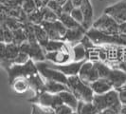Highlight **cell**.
<instances>
[{"label": "cell", "instance_id": "cell-4", "mask_svg": "<svg viewBox=\"0 0 126 114\" xmlns=\"http://www.w3.org/2000/svg\"><path fill=\"white\" fill-rule=\"evenodd\" d=\"M92 27L108 35L120 34V30H119L120 24H118L111 16H109L106 13H103L100 18L97 19L93 23Z\"/></svg>", "mask_w": 126, "mask_h": 114}, {"label": "cell", "instance_id": "cell-14", "mask_svg": "<svg viewBox=\"0 0 126 114\" xmlns=\"http://www.w3.org/2000/svg\"><path fill=\"white\" fill-rule=\"evenodd\" d=\"M90 87L95 95L104 94V93H107L110 90L114 89L111 83L109 82L107 79H104V78H99L98 80L92 83L90 85Z\"/></svg>", "mask_w": 126, "mask_h": 114}, {"label": "cell", "instance_id": "cell-1", "mask_svg": "<svg viewBox=\"0 0 126 114\" xmlns=\"http://www.w3.org/2000/svg\"><path fill=\"white\" fill-rule=\"evenodd\" d=\"M92 102L100 112L105 109H111L118 114L120 113L121 107H122L119 91L115 89L104 94L95 95Z\"/></svg>", "mask_w": 126, "mask_h": 114}, {"label": "cell", "instance_id": "cell-16", "mask_svg": "<svg viewBox=\"0 0 126 114\" xmlns=\"http://www.w3.org/2000/svg\"><path fill=\"white\" fill-rule=\"evenodd\" d=\"M13 91L17 94H23L31 89V85L28 77H17L11 83Z\"/></svg>", "mask_w": 126, "mask_h": 114}, {"label": "cell", "instance_id": "cell-36", "mask_svg": "<svg viewBox=\"0 0 126 114\" xmlns=\"http://www.w3.org/2000/svg\"><path fill=\"white\" fill-rule=\"evenodd\" d=\"M75 110L72 108H70L69 106L65 105V104H62L60 106H58L55 108V112L56 114H71L73 113Z\"/></svg>", "mask_w": 126, "mask_h": 114}, {"label": "cell", "instance_id": "cell-44", "mask_svg": "<svg viewBox=\"0 0 126 114\" xmlns=\"http://www.w3.org/2000/svg\"><path fill=\"white\" fill-rule=\"evenodd\" d=\"M56 1L60 4V5H61V6H63V5H64L68 0H56Z\"/></svg>", "mask_w": 126, "mask_h": 114}, {"label": "cell", "instance_id": "cell-13", "mask_svg": "<svg viewBox=\"0 0 126 114\" xmlns=\"http://www.w3.org/2000/svg\"><path fill=\"white\" fill-rule=\"evenodd\" d=\"M83 15H84V21L82 27L85 31H87L89 28H91V26L93 25L92 20H93V16H94V13H93V7L90 2V0H82V3L81 7Z\"/></svg>", "mask_w": 126, "mask_h": 114}, {"label": "cell", "instance_id": "cell-24", "mask_svg": "<svg viewBox=\"0 0 126 114\" xmlns=\"http://www.w3.org/2000/svg\"><path fill=\"white\" fill-rule=\"evenodd\" d=\"M59 20H60L63 25L67 28V30H69V29H76V28H81V27H82L81 24H79L76 20L73 19V17L70 15L69 13H63L60 16H59Z\"/></svg>", "mask_w": 126, "mask_h": 114}, {"label": "cell", "instance_id": "cell-20", "mask_svg": "<svg viewBox=\"0 0 126 114\" xmlns=\"http://www.w3.org/2000/svg\"><path fill=\"white\" fill-rule=\"evenodd\" d=\"M78 114H98L100 113V111L98 110V108H96L93 102H82L79 101V105L76 110Z\"/></svg>", "mask_w": 126, "mask_h": 114}, {"label": "cell", "instance_id": "cell-19", "mask_svg": "<svg viewBox=\"0 0 126 114\" xmlns=\"http://www.w3.org/2000/svg\"><path fill=\"white\" fill-rule=\"evenodd\" d=\"M45 81H46V91L50 92L52 94H59L62 91L69 90L67 85L65 84L55 82V81H49V80H45Z\"/></svg>", "mask_w": 126, "mask_h": 114}, {"label": "cell", "instance_id": "cell-2", "mask_svg": "<svg viewBox=\"0 0 126 114\" xmlns=\"http://www.w3.org/2000/svg\"><path fill=\"white\" fill-rule=\"evenodd\" d=\"M66 85L70 91L78 98L79 101L87 102V103L93 101L95 94L91 87L82 82L79 75L69 76Z\"/></svg>", "mask_w": 126, "mask_h": 114}, {"label": "cell", "instance_id": "cell-27", "mask_svg": "<svg viewBox=\"0 0 126 114\" xmlns=\"http://www.w3.org/2000/svg\"><path fill=\"white\" fill-rule=\"evenodd\" d=\"M28 19L31 21V23L33 25H41L44 21V15L42 10H36L35 12L28 15Z\"/></svg>", "mask_w": 126, "mask_h": 114}, {"label": "cell", "instance_id": "cell-25", "mask_svg": "<svg viewBox=\"0 0 126 114\" xmlns=\"http://www.w3.org/2000/svg\"><path fill=\"white\" fill-rule=\"evenodd\" d=\"M20 52V48L18 45L14 44V43H10L7 44V52H6V58L4 60L10 61L12 64H13L14 59L17 57V55ZM2 60V61H4Z\"/></svg>", "mask_w": 126, "mask_h": 114}, {"label": "cell", "instance_id": "cell-9", "mask_svg": "<svg viewBox=\"0 0 126 114\" xmlns=\"http://www.w3.org/2000/svg\"><path fill=\"white\" fill-rule=\"evenodd\" d=\"M85 61H82V62H71V63L67 64H63V65H57V64L50 63L48 61H45V64L47 67L50 68V69H54L57 70L61 72H63L64 75H66L67 77L73 75H78L79 71L82 68V64Z\"/></svg>", "mask_w": 126, "mask_h": 114}, {"label": "cell", "instance_id": "cell-3", "mask_svg": "<svg viewBox=\"0 0 126 114\" xmlns=\"http://www.w3.org/2000/svg\"><path fill=\"white\" fill-rule=\"evenodd\" d=\"M8 74H9V80L10 84L17 77H30L38 73V69L36 63L32 59H30V61L25 65H17L13 64L12 67L8 69Z\"/></svg>", "mask_w": 126, "mask_h": 114}, {"label": "cell", "instance_id": "cell-10", "mask_svg": "<svg viewBox=\"0 0 126 114\" xmlns=\"http://www.w3.org/2000/svg\"><path fill=\"white\" fill-rule=\"evenodd\" d=\"M35 103H37L41 106L44 107H48V108H55L63 104L61 97L59 94H52L50 92L47 91H44L40 94H37L35 96Z\"/></svg>", "mask_w": 126, "mask_h": 114}, {"label": "cell", "instance_id": "cell-11", "mask_svg": "<svg viewBox=\"0 0 126 114\" xmlns=\"http://www.w3.org/2000/svg\"><path fill=\"white\" fill-rule=\"evenodd\" d=\"M71 56L68 51H52V52H46V61L50 63L63 65L70 62Z\"/></svg>", "mask_w": 126, "mask_h": 114}, {"label": "cell", "instance_id": "cell-32", "mask_svg": "<svg viewBox=\"0 0 126 114\" xmlns=\"http://www.w3.org/2000/svg\"><path fill=\"white\" fill-rule=\"evenodd\" d=\"M22 10L28 15L32 13L33 12H35L37 10V8H36L34 0H26L25 2H23V4H22Z\"/></svg>", "mask_w": 126, "mask_h": 114}, {"label": "cell", "instance_id": "cell-41", "mask_svg": "<svg viewBox=\"0 0 126 114\" xmlns=\"http://www.w3.org/2000/svg\"><path fill=\"white\" fill-rule=\"evenodd\" d=\"M119 30H120V34H122V35H126V22L120 24Z\"/></svg>", "mask_w": 126, "mask_h": 114}, {"label": "cell", "instance_id": "cell-5", "mask_svg": "<svg viewBox=\"0 0 126 114\" xmlns=\"http://www.w3.org/2000/svg\"><path fill=\"white\" fill-rule=\"evenodd\" d=\"M36 66L39 73L44 78L45 80H49V81H55V82L62 83V84H67V79L68 77L64 75L63 72L59 71L54 69H50L46 66L45 61L41 62H36Z\"/></svg>", "mask_w": 126, "mask_h": 114}, {"label": "cell", "instance_id": "cell-40", "mask_svg": "<svg viewBox=\"0 0 126 114\" xmlns=\"http://www.w3.org/2000/svg\"><path fill=\"white\" fill-rule=\"evenodd\" d=\"M34 2H35L37 10H42V9H44L45 7L47 6V4L44 2V0H34Z\"/></svg>", "mask_w": 126, "mask_h": 114}, {"label": "cell", "instance_id": "cell-38", "mask_svg": "<svg viewBox=\"0 0 126 114\" xmlns=\"http://www.w3.org/2000/svg\"><path fill=\"white\" fill-rule=\"evenodd\" d=\"M74 8H75V6H74V4L72 3V1L71 0H68L64 5L63 6V13H69L74 10Z\"/></svg>", "mask_w": 126, "mask_h": 114}, {"label": "cell", "instance_id": "cell-30", "mask_svg": "<svg viewBox=\"0 0 126 114\" xmlns=\"http://www.w3.org/2000/svg\"><path fill=\"white\" fill-rule=\"evenodd\" d=\"M43 15H44V21L47 22H55L59 19V16L53 11H51L48 7H45L44 9H42Z\"/></svg>", "mask_w": 126, "mask_h": 114}, {"label": "cell", "instance_id": "cell-45", "mask_svg": "<svg viewBox=\"0 0 126 114\" xmlns=\"http://www.w3.org/2000/svg\"><path fill=\"white\" fill-rule=\"evenodd\" d=\"M6 1H7V0H1V2H2V3H5Z\"/></svg>", "mask_w": 126, "mask_h": 114}, {"label": "cell", "instance_id": "cell-21", "mask_svg": "<svg viewBox=\"0 0 126 114\" xmlns=\"http://www.w3.org/2000/svg\"><path fill=\"white\" fill-rule=\"evenodd\" d=\"M41 26L44 28V30L46 31V32L47 33V36L49 38V40H61V41H63V37H62L56 31L53 22L43 21Z\"/></svg>", "mask_w": 126, "mask_h": 114}, {"label": "cell", "instance_id": "cell-31", "mask_svg": "<svg viewBox=\"0 0 126 114\" xmlns=\"http://www.w3.org/2000/svg\"><path fill=\"white\" fill-rule=\"evenodd\" d=\"M70 15L73 17L74 20H76L79 24H81L82 26L83 24V21H84V15H83V13H82V9L80 7H75L74 10L70 13Z\"/></svg>", "mask_w": 126, "mask_h": 114}, {"label": "cell", "instance_id": "cell-22", "mask_svg": "<svg viewBox=\"0 0 126 114\" xmlns=\"http://www.w3.org/2000/svg\"><path fill=\"white\" fill-rule=\"evenodd\" d=\"M72 54H73V61L74 62H82L85 61L86 57V48L80 42L72 48Z\"/></svg>", "mask_w": 126, "mask_h": 114}, {"label": "cell", "instance_id": "cell-43", "mask_svg": "<svg viewBox=\"0 0 126 114\" xmlns=\"http://www.w3.org/2000/svg\"><path fill=\"white\" fill-rule=\"evenodd\" d=\"M120 70H124V71L126 72V61H125V62H123V63L120 64Z\"/></svg>", "mask_w": 126, "mask_h": 114}, {"label": "cell", "instance_id": "cell-39", "mask_svg": "<svg viewBox=\"0 0 126 114\" xmlns=\"http://www.w3.org/2000/svg\"><path fill=\"white\" fill-rule=\"evenodd\" d=\"M117 90L119 91L120 99L121 104L126 106V88H120V89H117Z\"/></svg>", "mask_w": 126, "mask_h": 114}, {"label": "cell", "instance_id": "cell-46", "mask_svg": "<svg viewBox=\"0 0 126 114\" xmlns=\"http://www.w3.org/2000/svg\"><path fill=\"white\" fill-rule=\"evenodd\" d=\"M71 114H78V112H77V111H74L73 113H71Z\"/></svg>", "mask_w": 126, "mask_h": 114}, {"label": "cell", "instance_id": "cell-7", "mask_svg": "<svg viewBox=\"0 0 126 114\" xmlns=\"http://www.w3.org/2000/svg\"><path fill=\"white\" fill-rule=\"evenodd\" d=\"M104 13L111 16L118 24L126 22V0H120L116 4L107 7L104 10Z\"/></svg>", "mask_w": 126, "mask_h": 114}, {"label": "cell", "instance_id": "cell-48", "mask_svg": "<svg viewBox=\"0 0 126 114\" xmlns=\"http://www.w3.org/2000/svg\"><path fill=\"white\" fill-rule=\"evenodd\" d=\"M98 114H101V112H100V113H98Z\"/></svg>", "mask_w": 126, "mask_h": 114}, {"label": "cell", "instance_id": "cell-35", "mask_svg": "<svg viewBox=\"0 0 126 114\" xmlns=\"http://www.w3.org/2000/svg\"><path fill=\"white\" fill-rule=\"evenodd\" d=\"M30 59H31V57L29 56L27 53H25V52H23V51H20L19 54L17 55V57L14 59L13 64H17V65H25V64H27L29 61H30Z\"/></svg>", "mask_w": 126, "mask_h": 114}, {"label": "cell", "instance_id": "cell-34", "mask_svg": "<svg viewBox=\"0 0 126 114\" xmlns=\"http://www.w3.org/2000/svg\"><path fill=\"white\" fill-rule=\"evenodd\" d=\"M22 4L23 2L21 0H7L3 3V5L10 10H20L22 9Z\"/></svg>", "mask_w": 126, "mask_h": 114}, {"label": "cell", "instance_id": "cell-47", "mask_svg": "<svg viewBox=\"0 0 126 114\" xmlns=\"http://www.w3.org/2000/svg\"><path fill=\"white\" fill-rule=\"evenodd\" d=\"M21 1H22V2H25L26 0H21Z\"/></svg>", "mask_w": 126, "mask_h": 114}, {"label": "cell", "instance_id": "cell-26", "mask_svg": "<svg viewBox=\"0 0 126 114\" xmlns=\"http://www.w3.org/2000/svg\"><path fill=\"white\" fill-rule=\"evenodd\" d=\"M14 40V34H13V31H12L6 23H2V27H1V42H4L6 44H10V43H13Z\"/></svg>", "mask_w": 126, "mask_h": 114}, {"label": "cell", "instance_id": "cell-42", "mask_svg": "<svg viewBox=\"0 0 126 114\" xmlns=\"http://www.w3.org/2000/svg\"><path fill=\"white\" fill-rule=\"evenodd\" d=\"M71 1H72V3L74 4L75 7H81L82 3V0H71Z\"/></svg>", "mask_w": 126, "mask_h": 114}, {"label": "cell", "instance_id": "cell-23", "mask_svg": "<svg viewBox=\"0 0 126 114\" xmlns=\"http://www.w3.org/2000/svg\"><path fill=\"white\" fill-rule=\"evenodd\" d=\"M33 32H34L37 42L42 47H44L45 45L47 43V41L49 40V38L47 36V33L46 32L44 28L41 25H33Z\"/></svg>", "mask_w": 126, "mask_h": 114}, {"label": "cell", "instance_id": "cell-8", "mask_svg": "<svg viewBox=\"0 0 126 114\" xmlns=\"http://www.w3.org/2000/svg\"><path fill=\"white\" fill-rule=\"evenodd\" d=\"M78 75L81 78L82 82L87 84L89 86L100 78L95 64L93 62H90V61H85L82 64Z\"/></svg>", "mask_w": 126, "mask_h": 114}, {"label": "cell", "instance_id": "cell-28", "mask_svg": "<svg viewBox=\"0 0 126 114\" xmlns=\"http://www.w3.org/2000/svg\"><path fill=\"white\" fill-rule=\"evenodd\" d=\"M32 114H56L55 109L48 107H44L39 104H34L32 106Z\"/></svg>", "mask_w": 126, "mask_h": 114}, {"label": "cell", "instance_id": "cell-12", "mask_svg": "<svg viewBox=\"0 0 126 114\" xmlns=\"http://www.w3.org/2000/svg\"><path fill=\"white\" fill-rule=\"evenodd\" d=\"M107 80L111 83L114 89H119L126 84V72L120 69L111 70V72L107 77Z\"/></svg>", "mask_w": 126, "mask_h": 114}, {"label": "cell", "instance_id": "cell-37", "mask_svg": "<svg viewBox=\"0 0 126 114\" xmlns=\"http://www.w3.org/2000/svg\"><path fill=\"white\" fill-rule=\"evenodd\" d=\"M53 24H54V27H55V29H56V31L58 32V33L63 37H63H64L65 33L67 32V28L63 25L59 19L57 21H55V22H53Z\"/></svg>", "mask_w": 126, "mask_h": 114}, {"label": "cell", "instance_id": "cell-29", "mask_svg": "<svg viewBox=\"0 0 126 114\" xmlns=\"http://www.w3.org/2000/svg\"><path fill=\"white\" fill-rule=\"evenodd\" d=\"M94 64L95 66H96V69L98 70V73H99L100 78L107 79V77L110 74L112 69H110L106 65H104L103 63H101V62H95Z\"/></svg>", "mask_w": 126, "mask_h": 114}, {"label": "cell", "instance_id": "cell-15", "mask_svg": "<svg viewBox=\"0 0 126 114\" xmlns=\"http://www.w3.org/2000/svg\"><path fill=\"white\" fill-rule=\"evenodd\" d=\"M84 35H85V30L83 29V27L69 29L67 30V32L63 37V41L68 42V43H77V42L80 43Z\"/></svg>", "mask_w": 126, "mask_h": 114}, {"label": "cell", "instance_id": "cell-17", "mask_svg": "<svg viewBox=\"0 0 126 114\" xmlns=\"http://www.w3.org/2000/svg\"><path fill=\"white\" fill-rule=\"evenodd\" d=\"M46 52H52V51H68V48L64 41L61 40H48L47 43L43 47Z\"/></svg>", "mask_w": 126, "mask_h": 114}, {"label": "cell", "instance_id": "cell-33", "mask_svg": "<svg viewBox=\"0 0 126 114\" xmlns=\"http://www.w3.org/2000/svg\"><path fill=\"white\" fill-rule=\"evenodd\" d=\"M47 7H48L51 11H53L58 16H60L63 13V6H61L56 0H48Z\"/></svg>", "mask_w": 126, "mask_h": 114}, {"label": "cell", "instance_id": "cell-6", "mask_svg": "<svg viewBox=\"0 0 126 114\" xmlns=\"http://www.w3.org/2000/svg\"><path fill=\"white\" fill-rule=\"evenodd\" d=\"M20 51L27 53L33 61L41 62L46 60V53H44V49L38 42H29L26 41L19 46Z\"/></svg>", "mask_w": 126, "mask_h": 114}, {"label": "cell", "instance_id": "cell-18", "mask_svg": "<svg viewBox=\"0 0 126 114\" xmlns=\"http://www.w3.org/2000/svg\"><path fill=\"white\" fill-rule=\"evenodd\" d=\"M59 96L61 97V99H62L63 104L69 106L70 108H72L75 111L77 110L78 105H79V100L70 90L62 91V92L59 93Z\"/></svg>", "mask_w": 126, "mask_h": 114}]
</instances>
